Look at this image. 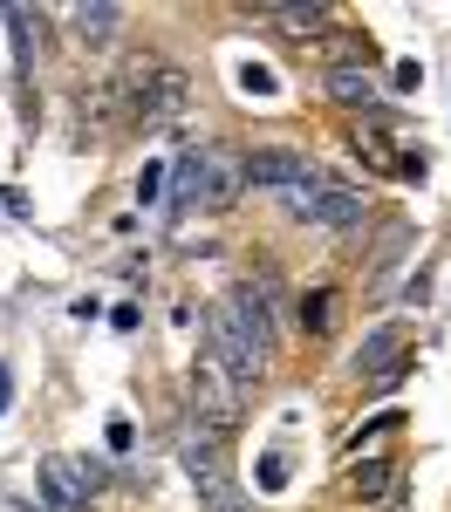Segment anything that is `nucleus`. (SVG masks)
I'll return each instance as SVG.
<instances>
[{
  "mask_svg": "<svg viewBox=\"0 0 451 512\" xmlns=\"http://www.w3.org/2000/svg\"><path fill=\"white\" fill-rule=\"evenodd\" d=\"M205 349L219 355V369L240 383V390H260L274 376V315H267V287H233L212 315H205Z\"/></svg>",
  "mask_w": 451,
  "mask_h": 512,
  "instance_id": "obj_1",
  "label": "nucleus"
},
{
  "mask_svg": "<svg viewBox=\"0 0 451 512\" xmlns=\"http://www.w3.org/2000/svg\"><path fill=\"white\" fill-rule=\"evenodd\" d=\"M110 96H117V117L137 123V130H158V123L185 117V103H192V76L178 69V62H158V55H144V62H130L117 82H110Z\"/></svg>",
  "mask_w": 451,
  "mask_h": 512,
  "instance_id": "obj_2",
  "label": "nucleus"
},
{
  "mask_svg": "<svg viewBox=\"0 0 451 512\" xmlns=\"http://www.w3.org/2000/svg\"><path fill=\"white\" fill-rule=\"evenodd\" d=\"M246 185L253 192H267V198H281L287 212H301L308 219V198H315V164L301 158L294 144H260V151H246Z\"/></svg>",
  "mask_w": 451,
  "mask_h": 512,
  "instance_id": "obj_3",
  "label": "nucleus"
},
{
  "mask_svg": "<svg viewBox=\"0 0 451 512\" xmlns=\"http://www.w3.org/2000/svg\"><path fill=\"white\" fill-rule=\"evenodd\" d=\"M240 403L246 390L219 369V355L199 349V362H192V431L205 437H233V424H240Z\"/></svg>",
  "mask_w": 451,
  "mask_h": 512,
  "instance_id": "obj_4",
  "label": "nucleus"
},
{
  "mask_svg": "<svg viewBox=\"0 0 451 512\" xmlns=\"http://www.w3.org/2000/svg\"><path fill=\"white\" fill-rule=\"evenodd\" d=\"M41 506L48 512H82L103 485H110V472L103 465H89V458H69V451H55V458H41Z\"/></svg>",
  "mask_w": 451,
  "mask_h": 512,
  "instance_id": "obj_5",
  "label": "nucleus"
},
{
  "mask_svg": "<svg viewBox=\"0 0 451 512\" xmlns=\"http://www.w3.org/2000/svg\"><path fill=\"white\" fill-rule=\"evenodd\" d=\"M246 192V151L240 144H205L199 151V192H192V212H233Z\"/></svg>",
  "mask_w": 451,
  "mask_h": 512,
  "instance_id": "obj_6",
  "label": "nucleus"
},
{
  "mask_svg": "<svg viewBox=\"0 0 451 512\" xmlns=\"http://www.w3.org/2000/svg\"><path fill=\"white\" fill-rule=\"evenodd\" d=\"M349 369H356V376H369L376 390H397V383H404V369H410V328H404V321H383L376 335H363V342H356Z\"/></svg>",
  "mask_w": 451,
  "mask_h": 512,
  "instance_id": "obj_7",
  "label": "nucleus"
},
{
  "mask_svg": "<svg viewBox=\"0 0 451 512\" xmlns=\"http://www.w3.org/2000/svg\"><path fill=\"white\" fill-rule=\"evenodd\" d=\"M308 219L315 226H335V233H349V226H363L369 219V198L356 192V185H315V198H308Z\"/></svg>",
  "mask_w": 451,
  "mask_h": 512,
  "instance_id": "obj_8",
  "label": "nucleus"
},
{
  "mask_svg": "<svg viewBox=\"0 0 451 512\" xmlns=\"http://www.w3.org/2000/svg\"><path fill=\"white\" fill-rule=\"evenodd\" d=\"M260 21H274V28H281V35H294V41L335 35V14H328L322 0H294V7H260Z\"/></svg>",
  "mask_w": 451,
  "mask_h": 512,
  "instance_id": "obj_9",
  "label": "nucleus"
},
{
  "mask_svg": "<svg viewBox=\"0 0 451 512\" xmlns=\"http://www.w3.org/2000/svg\"><path fill=\"white\" fill-rule=\"evenodd\" d=\"M397 485H404V478H397V465H390V458H369V465H356V472H349V499H356V506H383Z\"/></svg>",
  "mask_w": 451,
  "mask_h": 512,
  "instance_id": "obj_10",
  "label": "nucleus"
},
{
  "mask_svg": "<svg viewBox=\"0 0 451 512\" xmlns=\"http://www.w3.org/2000/svg\"><path fill=\"white\" fill-rule=\"evenodd\" d=\"M69 21H76V35L89 41V48H110V41L123 35V7H110V0H96V7H69Z\"/></svg>",
  "mask_w": 451,
  "mask_h": 512,
  "instance_id": "obj_11",
  "label": "nucleus"
},
{
  "mask_svg": "<svg viewBox=\"0 0 451 512\" xmlns=\"http://www.w3.org/2000/svg\"><path fill=\"white\" fill-rule=\"evenodd\" d=\"M328 96L349 103V110H376V82H369V69H328Z\"/></svg>",
  "mask_w": 451,
  "mask_h": 512,
  "instance_id": "obj_12",
  "label": "nucleus"
},
{
  "mask_svg": "<svg viewBox=\"0 0 451 512\" xmlns=\"http://www.w3.org/2000/svg\"><path fill=\"white\" fill-rule=\"evenodd\" d=\"M0 21L14 28V62H21V76H35V14L7 0V7H0Z\"/></svg>",
  "mask_w": 451,
  "mask_h": 512,
  "instance_id": "obj_13",
  "label": "nucleus"
},
{
  "mask_svg": "<svg viewBox=\"0 0 451 512\" xmlns=\"http://www.w3.org/2000/svg\"><path fill=\"white\" fill-rule=\"evenodd\" d=\"M335 315H342V287H315V294L301 301V328H308V335H328Z\"/></svg>",
  "mask_w": 451,
  "mask_h": 512,
  "instance_id": "obj_14",
  "label": "nucleus"
},
{
  "mask_svg": "<svg viewBox=\"0 0 451 512\" xmlns=\"http://www.w3.org/2000/svg\"><path fill=\"white\" fill-rule=\"evenodd\" d=\"M192 192H199V151H185L178 171H171V205H178V212H192Z\"/></svg>",
  "mask_w": 451,
  "mask_h": 512,
  "instance_id": "obj_15",
  "label": "nucleus"
},
{
  "mask_svg": "<svg viewBox=\"0 0 451 512\" xmlns=\"http://www.w3.org/2000/svg\"><path fill=\"white\" fill-rule=\"evenodd\" d=\"M240 89H246V96H274V89H281V76H274L267 62H246V69H240Z\"/></svg>",
  "mask_w": 451,
  "mask_h": 512,
  "instance_id": "obj_16",
  "label": "nucleus"
},
{
  "mask_svg": "<svg viewBox=\"0 0 451 512\" xmlns=\"http://www.w3.org/2000/svg\"><path fill=\"white\" fill-rule=\"evenodd\" d=\"M158 192H164V164H144V171H137V205H151Z\"/></svg>",
  "mask_w": 451,
  "mask_h": 512,
  "instance_id": "obj_17",
  "label": "nucleus"
},
{
  "mask_svg": "<svg viewBox=\"0 0 451 512\" xmlns=\"http://www.w3.org/2000/svg\"><path fill=\"white\" fill-rule=\"evenodd\" d=\"M287 458H281V451H267V458H260V485H267V492H281V485H287Z\"/></svg>",
  "mask_w": 451,
  "mask_h": 512,
  "instance_id": "obj_18",
  "label": "nucleus"
},
{
  "mask_svg": "<svg viewBox=\"0 0 451 512\" xmlns=\"http://www.w3.org/2000/svg\"><path fill=\"white\" fill-rule=\"evenodd\" d=\"M110 451H130V417H110Z\"/></svg>",
  "mask_w": 451,
  "mask_h": 512,
  "instance_id": "obj_19",
  "label": "nucleus"
},
{
  "mask_svg": "<svg viewBox=\"0 0 451 512\" xmlns=\"http://www.w3.org/2000/svg\"><path fill=\"white\" fill-rule=\"evenodd\" d=\"M383 512H410V492H404V485H397V492L383 499Z\"/></svg>",
  "mask_w": 451,
  "mask_h": 512,
  "instance_id": "obj_20",
  "label": "nucleus"
},
{
  "mask_svg": "<svg viewBox=\"0 0 451 512\" xmlns=\"http://www.w3.org/2000/svg\"><path fill=\"white\" fill-rule=\"evenodd\" d=\"M7 403H14V376L0 369V417H7Z\"/></svg>",
  "mask_w": 451,
  "mask_h": 512,
  "instance_id": "obj_21",
  "label": "nucleus"
}]
</instances>
